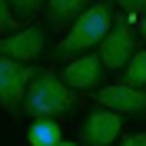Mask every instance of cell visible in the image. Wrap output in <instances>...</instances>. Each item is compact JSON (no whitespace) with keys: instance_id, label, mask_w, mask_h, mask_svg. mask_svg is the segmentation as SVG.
<instances>
[{"instance_id":"cell-1","label":"cell","mask_w":146,"mask_h":146,"mask_svg":"<svg viewBox=\"0 0 146 146\" xmlns=\"http://www.w3.org/2000/svg\"><path fill=\"white\" fill-rule=\"evenodd\" d=\"M110 27H113V7H110V0L90 3L80 17L73 20L70 33L60 40L53 56L56 60H73V56H80V53H90V46L103 43V36L110 33Z\"/></svg>"},{"instance_id":"cell-2","label":"cell","mask_w":146,"mask_h":146,"mask_svg":"<svg viewBox=\"0 0 146 146\" xmlns=\"http://www.w3.org/2000/svg\"><path fill=\"white\" fill-rule=\"evenodd\" d=\"M30 116H60V113H70L76 106V93L66 80H60L56 73L40 70L33 73L27 90V100H23Z\"/></svg>"},{"instance_id":"cell-3","label":"cell","mask_w":146,"mask_h":146,"mask_svg":"<svg viewBox=\"0 0 146 146\" xmlns=\"http://www.w3.org/2000/svg\"><path fill=\"white\" fill-rule=\"evenodd\" d=\"M33 66H27L23 60H13V56L0 53V106L7 113H20L23 100H27L30 80H33Z\"/></svg>"},{"instance_id":"cell-4","label":"cell","mask_w":146,"mask_h":146,"mask_svg":"<svg viewBox=\"0 0 146 146\" xmlns=\"http://www.w3.org/2000/svg\"><path fill=\"white\" fill-rule=\"evenodd\" d=\"M123 113H116V110H93L90 116L83 119V129H80V143L83 146H113L119 136V129H123Z\"/></svg>"},{"instance_id":"cell-5","label":"cell","mask_w":146,"mask_h":146,"mask_svg":"<svg viewBox=\"0 0 146 146\" xmlns=\"http://www.w3.org/2000/svg\"><path fill=\"white\" fill-rule=\"evenodd\" d=\"M133 53H136V50H133V30H129V23L126 20H113L110 33L103 36V43H100L103 66H106V70H123Z\"/></svg>"},{"instance_id":"cell-6","label":"cell","mask_w":146,"mask_h":146,"mask_svg":"<svg viewBox=\"0 0 146 146\" xmlns=\"http://www.w3.org/2000/svg\"><path fill=\"white\" fill-rule=\"evenodd\" d=\"M96 103L116 113H146V86H129V83L103 86L96 93Z\"/></svg>"},{"instance_id":"cell-7","label":"cell","mask_w":146,"mask_h":146,"mask_svg":"<svg viewBox=\"0 0 146 146\" xmlns=\"http://www.w3.org/2000/svg\"><path fill=\"white\" fill-rule=\"evenodd\" d=\"M103 56L96 53H83L76 56V60H70V63L63 66V80L70 83L73 90H96L103 80Z\"/></svg>"},{"instance_id":"cell-8","label":"cell","mask_w":146,"mask_h":146,"mask_svg":"<svg viewBox=\"0 0 146 146\" xmlns=\"http://www.w3.org/2000/svg\"><path fill=\"white\" fill-rule=\"evenodd\" d=\"M43 43H46L43 30L40 27H27V30H17V33L3 36V40H0V53L30 63V60H36V56L43 53Z\"/></svg>"},{"instance_id":"cell-9","label":"cell","mask_w":146,"mask_h":146,"mask_svg":"<svg viewBox=\"0 0 146 146\" xmlns=\"http://www.w3.org/2000/svg\"><path fill=\"white\" fill-rule=\"evenodd\" d=\"M27 139H30V146H60L63 143V129H60V123L53 116H33Z\"/></svg>"},{"instance_id":"cell-10","label":"cell","mask_w":146,"mask_h":146,"mask_svg":"<svg viewBox=\"0 0 146 146\" xmlns=\"http://www.w3.org/2000/svg\"><path fill=\"white\" fill-rule=\"evenodd\" d=\"M86 3H90V0H46V17H50V27L63 30L66 23H73V20L86 10Z\"/></svg>"},{"instance_id":"cell-11","label":"cell","mask_w":146,"mask_h":146,"mask_svg":"<svg viewBox=\"0 0 146 146\" xmlns=\"http://www.w3.org/2000/svg\"><path fill=\"white\" fill-rule=\"evenodd\" d=\"M123 83H129V86H146V50H139V53L129 56L126 70H123Z\"/></svg>"},{"instance_id":"cell-12","label":"cell","mask_w":146,"mask_h":146,"mask_svg":"<svg viewBox=\"0 0 146 146\" xmlns=\"http://www.w3.org/2000/svg\"><path fill=\"white\" fill-rule=\"evenodd\" d=\"M10 7H13V13L20 20H30V17H36L46 7V0H10Z\"/></svg>"},{"instance_id":"cell-13","label":"cell","mask_w":146,"mask_h":146,"mask_svg":"<svg viewBox=\"0 0 146 146\" xmlns=\"http://www.w3.org/2000/svg\"><path fill=\"white\" fill-rule=\"evenodd\" d=\"M17 13H13V7H10V0H0V30H13L17 27Z\"/></svg>"},{"instance_id":"cell-14","label":"cell","mask_w":146,"mask_h":146,"mask_svg":"<svg viewBox=\"0 0 146 146\" xmlns=\"http://www.w3.org/2000/svg\"><path fill=\"white\" fill-rule=\"evenodd\" d=\"M113 3H119V7L129 10V13H143L146 10V0H113Z\"/></svg>"},{"instance_id":"cell-15","label":"cell","mask_w":146,"mask_h":146,"mask_svg":"<svg viewBox=\"0 0 146 146\" xmlns=\"http://www.w3.org/2000/svg\"><path fill=\"white\" fill-rule=\"evenodd\" d=\"M119 146H146V133H129L119 139Z\"/></svg>"},{"instance_id":"cell-16","label":"cell","mask_w":146,"mask_h":146,"mask_svg":"<svg viewBox=\"0 0 146 146\" xmlns=\"http://www.w3.org/2000/svg\"><path fill=\"white\" fill-rule=\"evenodd\" d=\"M139 30H143V40H146V17L139 20Z\"/></svg>"},{"instance_id":"cell-17","label":"cell","mask_w":146,"mask_h":146,"mask_svg":"<svg viewBox=\"0 0 146 146\" xmlns=\"http://www.w3.org/2000/svg\"><path fill=\"white\" fill-rule=\"evenodd\" d=\"M60 146H83V143H60Z\"/></svg>"}]
</instances>
